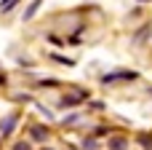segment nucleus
Listing matches in <instances>:
<instances>
[{
  "mask_svg": "<svg viewBox=\"0 0 152 150\" xmlns=\"http://www.w3.org/2000/svg\"><path fill=\"white\" fill-rule=\"evenodd\" d=\"M110 150H126V140L123 137H112L110 140Z\"/></svg>",
  "mask_w": 152,
  "mask_h": 150,
  "instance_id": "nucleus-1",
  "label": "nucleus"
},
{
  "mask_svg": "<svg viewBox=\"0 0 152 150\" xmlns=\"http://www.w3.org/2000/svg\"><path fill=\"white\" fill-rule=\"evenodd\" d=\"M32 137H35V140H45V137H48V129H43V126H35V129H32Z\"/></svg>",
  "mask_w": 152,
  "mask_h": 150,
  "instance_id": "nucleus-2",
  "label": "nucleus"
},
{
  "mask_svg": "<svg viewBox=\"0 0 152 150\" xmlns=\"http://www.w3.org/2000/svg\"><path fill=\"white\" fill-rule=\"evenodd\" d=\"M13 123H16V115H11V118H8V121H5V123H3V126H0V129H3V134H8V132H11V126H13Z\"/></svg>",
  "mask_w": 152,
  "mask_h": 150,
  "instance_id": "nucleus-3",
  "label": "nucleus"
},
{
  "mask_svg": "<svg viewBox=\"0 0 152 150\" xmlns=\"http://www.w3.org/2000/svg\"><path fill=\"white\" fill-rule=\"evenodd\" d=\"M80 99H83V94H72V97H64V105H75Z\"/></svg>",
  "mask_w": 152,
  "mask_h": 150,
  "instance_id": "nucleus-4",
  "label": "nucleus"
},
{
  "mask_svg": "<svg viewBox=\"0 0 152 150\" xmlns=\"http://www.w3.org/2000/svg\"><path fill=\"white\" fill-rule=\"evenodd\" d=\"M37 5H40V0H35V3H32V5H29V11H27V13H24V19H29V16H32V13H35V11H37Z\"/></svg>",
  "mask_w": 152,
  "mask_h": 150,
  "instance_id": "nucleus-5",
  "label": "nucleus"
},
{
  "mask_svg": "<svg viewBox=\"0 0 152 150\" xmlns=\"http://www.w3.org/2000/svg\"><path fill=\"white\" fill-rule=\"evenodd\" d=\"M13 5H16V0H3V5H0V8H3V13H5V11H11Z\"/></svg>",
  "mask_w": 152,
  "mask_h": 150,
  "instance_id": "nucleus-6",
  "label": "nucleus"
},
{
  "mask_svg": "<svg viewBox=\"0 0 152 150\" xmlns=\"http://www.w3.org/2000/svg\"><path fill=\"white\" fill-rule=\"evenodd\" d=\"M13 150H29V145L27 142H19V145H13Z\"/></svg>",
  "mask_w": 152,
  "mask_h": 150,
  "instance_id": "nucleus-7",
  "label": "nucleus"
}]
</instances>
